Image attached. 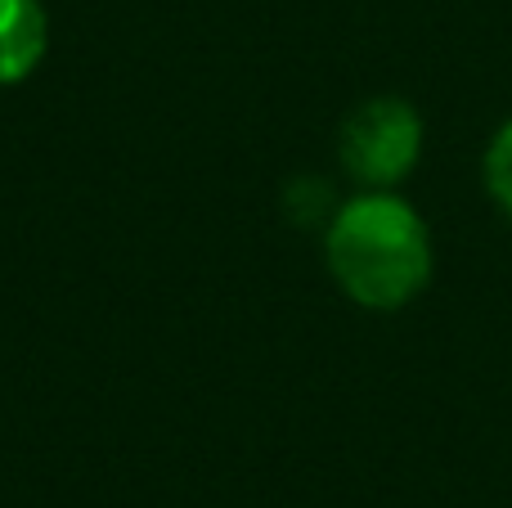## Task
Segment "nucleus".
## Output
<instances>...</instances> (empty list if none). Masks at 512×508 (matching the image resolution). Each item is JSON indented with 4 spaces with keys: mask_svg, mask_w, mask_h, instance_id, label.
I'll return each instance as SVG.
<instances>
[{
    "mask_svg": "<svg viewBox=\"0 0 512 508\" xmlns=\"http://www.w3.org/2000/svg\"><path fill=\"white\" fill-rule=\"evenodd\" d=\"M423 158V117L400 95H373L342 117L337 162L360 189H396Z\"/></svg>",
    "mask_w": 512,
    "mask_h": 508,
    "instance_id": "f03ea898",
    "label": "nucleus"
},
{
    "mask_svg": "<svg viewBox=\"0 0 512 508\" xmlns=\"http://www.w3.org/2000/svg\"><path fill=\"white\" fill-rule=\"evenodd\" d=\"M288 212L297 216V225H315V221L328 225V216L337 212L333 189H328L324 180H292L288 185Z\"/></svg>",
    "mask_w": 512,
    "mask_h": 508,
    "instance_id": "39448f33",
    "label": "nucleus"
},
{
    "mask_svg": "<svg viewBox=\"0 0 512 508\" xmlns=\"http://www.w3.org/2000/svg\"><path fill=\"white\" fill-rule=\"evenodd\" d=\"M333 284L364 311H400L432 284V230L396 189H360L324 225Z\"/></svg>",
    "mask_w": 512,
    "mask_h": 508,
    "instance_id": "f257e3e1",
    "label": "nucleus"
},
{
    "mask_svg": "<svg viewBox=\"0 0 512 508\" xmlns=\"http://www.w3.org/2000/svg\"><path fill=\"white\" fill-rule=\"evenodd\" d=\"M481 180H486L490 203L512 221V117L490 135L486 158H481Z\"/></svg>",
    "mask_w": 512,
    "mask_h": 508,
    "instance_id": "20e7f679",
    "label": "nucleus"
},
{
    "mask_svg": "<svg viewBox=\"0 0 512 508\" xmlns=\"http://www.w3.org/2000/svg\"><path fill=\"white\" fill-rule=\"evenodd\" d=\"M50 50L41 0H0V86H23Z\"/></svg>",
    "mask_w": 512,
    "mask_h": 508,
    "instance_id": "7ed1b4c3",
    "label": "nucleus"
}]
</instances>
